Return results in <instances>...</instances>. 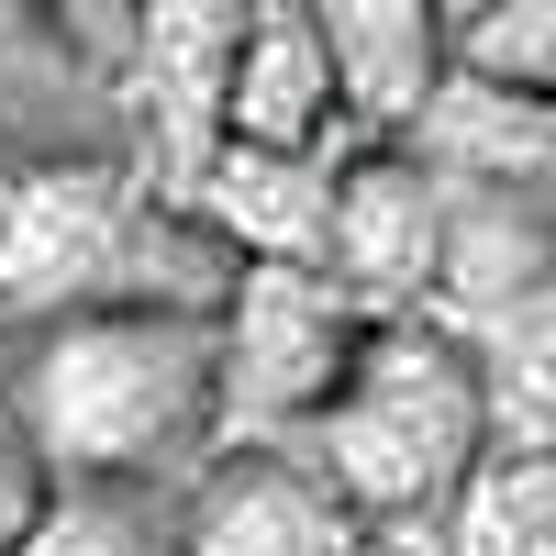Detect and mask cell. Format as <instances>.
I'll use <instances>...</instances> for the list:
<instances>
[{
  "mask_svg": "<svg viewBox=\"0 0 556 556\" xmlns=\"http://www.w3.org/2000/svg\"><path fill=\"white\" fill-rule=\"evenodd\" d=\"M545 146H556L545 101H513L479 78H434V101L390 134V156H412L434 190H545Z\"/></svg>",
  "mask_w": 556,
  "mask_h": 556,
  "instance_id": "cell-10",
  "label": "cell"
},
{
  "mask_svg": "<svg viewBox=\"0 0 556 556\" xmlns=\"http://www.w3.org/2000/svg\"><path fill=\"white\" fill-rule=\"evenodd\" d=\"M312 34L334 67V123L356 146H390L445 78V12H412V0H345V12H312Z\"/></svg>",
  "mask_w": 556,
  "mask_h": 556,
  "instance_id": "cell-7",
  "label": "cell"
},
{
  "mask_svg": "<svg viewBox=\"0 0 556 556\" xmlns=\"http://www.w3.org/2000/svg\"><path fill=\"white\" fill-rule=\"evenodd\" d=\"M545 456H501L468 501V556H545Z\"/></svg>",
  "mask_w": 556,
  "mask_h": 556,
  "instance_id": "cell-12",
  "label": "cell"
},
{
  "mask_svg": "<svg viewBox=\"0 0 556 556\" xmlns=\"http://www.w3.org/2000/svg\"><path fill=\"white\" fill-rule=\"evenodd\" d=\"M45 513H56V479H45V456L23 445V424L0 412V556H23Z\"/></svg>",
  "mask_w": 556,
  "mask_h": 556,
  "instance_id": "cell-14",
  "label": "cell"
},
{
  "mask_svg": "<svg viewBox=\"0 0 556 556\" xmlns=\"http://www.w3.org/2000/svg\"><path fill=\"white\" fill-rule=\"evenodd\" d=\"M23 556H167V534H146V513H134V501L89 490V501H67V513H45Z\"/></svg>",
  "mask_w": 556,
  "mask_h": 556,
  "instance_id": "cell-13",
  "label": "cell"
},
{
  "mask_svg": "<svg viewBox=\"0 0 556 556\" xmlns=\"http://www.w3.org/2000/svg\"><path fill=\"white\" fill-rule=\"evenodd\" d=\"M367 323L345 290H323L312 267H235V290L212 312V424L290 445L323 424V401L356 379Z\"/></svg>",
  "mask_w": 556,
  "mask_h": 556,
  "instance_id": "cell-4",
  "label": "cell"
},
{
  "mask_svg": "<svg viewBox=\"0 0 556 556\" xmlns=\"http://www.w3.org/2000/svg\"><path fill=\"white\" fill-rule=\"evenodd\" d=\"M0 401H12V323H0Z\"/></svg>",
  "mask_w": 556,
  "mask_h": 556,
  "instance_id": "cell-15",
  "label": "cell"
},
{
  "mask_svg": "<svg viewBox=\"0 0 556 556\" xmlns=\"http://www.w3.org/2000/svg\"><path fill=\"white\" fill-rule=\"evenodd\" d=\"M212 134L245 156H334V67H323L312 12H256L235 34Z\"/></svg>",
  "mask_w": 556,
  "mask_h": 556,
  "instance_id": "cell-6",
  "label": "cell"
},
{
  "mask_svg": "<svg viewBox=\"0 0 556 556\" xmlns=\"http://www.w3.org/2000/svg\"><path fill=\"white\" fill-rule=\"evenodd\" d=\"M434 245H445V190L412 156H390V146L334 156V190H323V256H312L323 290H345L367 323H424Z\"/></svg>",
  "mask_w": 556,
  "mask_h": 556,
  "instance_id": "cell-5",
  "label": "cell"
},
{
  "mask_svg": "<svg viewBox=\"0 0 556 556\" xmlns=\"http://www.w3.org/2000/svg\"><path fill=\"white\" fill-rule=\"evenodd\" d=\"M490 456V412L468 379V345L434 323H379L356 379L323 401V424L290 434V468H312L356 523H412L445 513Z\"/></svg>",
  "mask_w": 556,
  "mask_h": 556,
  "instance_id": "cell-3",
  "label": "cell"
},
{
  "mask_svg": "<svg viewBox=\"0 0 556 556\" xmlns=\"http://www.w3.org/2000/svg\"><path fill=\"white\" fill-rule=\"evenodd\" d=\"M0 412L45 456V479H89V490L178 479L223 434L212 424V323H178V312L56 323L12 367V401Z\"/></svg>",
  "mask_w": 556,
  "mask_h": 556,
  "instance_id": "cell-1",
  "label": "cell"
},
{
  "mask_svg": "<svg viewBox=\"0 0 556 556\" xmlns=\"http://www.w3.org/2000/svg\"><path fill=\"white\" fill-rule=\"evenodd\" d=\"M545 301V190H445L434 245V334H479L501 312Z\"/></svg>",
  "mask_w": 556,
  "mask_h": 556,
  "instance_id": "cell-8",
  "label": "cell"
},
{
  "mask_svg": "<svg viewBox=\"0 0 556 556\" xmlns=\"http://www.w3.org/2000/svg\"><path fill=\"white\" fill-rule=\"evenodd\" d=\"M445 78L545 101V78H556V12H545V0H468V12H445Z\"/></svg>",
  "mask_w": 556,
  "mask_h": 556,
  "instance_id": "cell-11",
  "label": "cell"
},
{
  "mask_svg": "<svg viewBox=\"0 0 556 556\" xmlns=\"http://www.w3.org/2000/svg\"><path fill=\"white\" fill-rule=\"evenodd\" d=\"M178 556H379V545H367V523L312 468H290V456H245V468H223L201 490Z\"/></svg>",
  "mask_w": 556,
  "mask_h": 556,
  "instance_id": "cell-9",
  "label": "cell"
},
{
  "mask_svg": "<svg viewBox=\"0 0 556 556\" xmlns=\"http://www.w3.org/2000/svg\"><path fill=\"white\" fill-rule=\"evenodd\" d=\"M223 290H235V256L178 201L134 190L101 156H45L0 190V323L34 312H178L212 323Z\"/></svg>",
  "mask_w": 556,
  "mask_h": 556,
  "instance_id": "cell-2",
  "label": "cell"
}]
</instances>
